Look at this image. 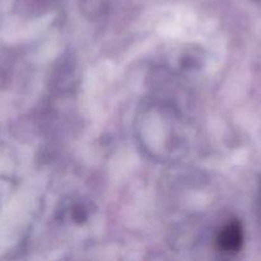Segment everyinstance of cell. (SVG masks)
<instances>
[{"instance_id": "1", "label": "cell", "mask_w": 261, "mask_h": 261, "mask_svg": "<svg viewBox=\"0 0 261 261\" xmlns=\"http://www.w3.org/2000/svg\"><path fill=\"white\" fill-rule=\"evenodd\" d=\"M242 242V232L239 224L232 223L221 232L218 237L219 247L223 252H236Z\"/></svg>"}]
</instances>
